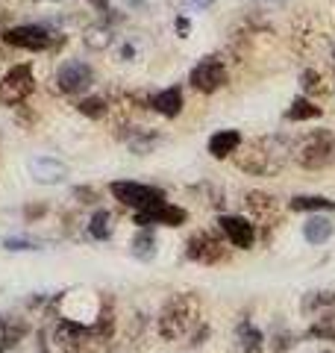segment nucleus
Masks as SVG:
<instances>
[{
  "label": "nucleus",
  "mask_w": 335,
  "mask_h": 353,
  "mask_svg": "<svg viewBox=\"0 0 335 353\" xmlns=\"http://www.w3.org/2000/svg\"><path fill=\"white\" fill-rule=\"evenodd\" d=\"M200 315H203V306L197 294H171L159 312V336L165 341L192 339L200 330Z\"/></svg>",
  "instance_id": "nucleus-1"
},
{
  "label": "nucleus",
  "mask_w": 335,
  "mask_h": 353,
  "mask_svg": "<svg viewBox=\"0 0 335 353\" xmlns=\"http://www.w3.org/2000/svg\"><path fill=\"white\" fill-rule=\"evenodd\" d=\"M285 153H288L285 139L265 136V139L247 141V145L238 148L236 153H232V157H236L238 168L247 171V174H274V171L283 168Z\"/></svg>",
  "instance_id": "nucleus-2"
},
{
  "label": "nucleus",
  "mask_w": 335,
  "mask_h": 353,
  "mask_svg": "<svg viewBox=\"0 0 335 353\" xmlns=\"http://www.w3.org/2000/svg\"><path fill=\"white\" fill-rule=\"evenodd\" d=\"M335 162V136L329 130H318L306 136L297 148V165L306 171H321Z\"/></svg>",
  "instance_id": "nucleus-3"
},
{
  "label": "nucleus",
  "mask_w": 335,
  "mask_h": 353,
  "mask_svg": "<svg viewBox=\"0 0 335 353\" xmlns=\"http://www.w3.org/2000/svg\"><path fill=\"white\" fill-rule=\"evenodd\" d=\"M36 80H32V68L30 65H15L9 68L6 77L0 80V103L3 106H21L32 94Z\"/></svg>",
  "instance_id": "nucleus-4"
},
{
  "label": "nucleus",
  "mask_w": 335,
  "mask_h": 353,
  "mask_svg": "<svg viewBox=\"0 0 335 353\" xmlns=\"http://www.w3.org/2000/svg\"><path fill=\"white\" fill-rule=\"evenodd\" d=\"M112 194H115V201H121L124 206H132L136 212L165 203V192H162V189H153V185H141V183H130V180L112 183Z\"/></svg>",
  "instance_id": "nucleus-5"
},
{
  "label": "nucleus",
  "mask_w": 335,
  "mask_h": 353,
  "mask_svg": "<svg viewBox=\"0 0 335 353\" xmlns=\"http://www.w3.org/2000/svg\"><path fill=\"white\" fill-rule=\"evenodd\" d=\"M92 83H94V71H92V65H85L83 59H68L56 71V88H59L62 94H80Z\"/></svg>",
  "instance_id": "nucleus-6"
},
{
  "label": "nucleus",
  "mask_w": 335,
  "mask_h": 353,
  "mask_svg": "<svg viewBox=\"0 0 335 353\" xmlns=\"http://www.w3.org/2000/svg\"><path fill=\"white\" fill-rule=\"evenodd\" d=\"M188 83H192L194 92H203V94L218 92V88L227 83V65H223L221 59H215V57L200 59L192 68V74H188Z\"/></svg>",
  "instance_id": "nucleus-7"
},
{
  "label": "nucleus",
  "mask_w": 335,
  "mask_h": 353,
  "mask_svg": "<svg viewBox=\"0 0 335 353\" xmlns=\"http://www.w3.org/2000/svg\"><path fill=\"white\" fill-rule=\"evenodd\" d=\"M185 253H188V259H194L200 265H218L227 259V245L215 236V233H194L192 239H188V245H185Z\"/></svg>",
  "instance_id": "nucleus-8"
},
{
  "label": "nucleus",
  "mask_w": 335,
  "mask_h": 353,
  "mask_svg": "<svg viewBox=\"0 0 335 353\" xmlns=\"http://www.w3.org/2000/svg\"><path fill=\"white\" fill-rule=\"evenodd\" d=\"M112 333H115V315H112V306L103 303V309H100V315H97V321L88 327V333H85L83 353H109Z\"/></svg>",
  "instance_id": "nucleus-9"
},
{
  "label": "nucleus",
  "mask_w": 335,
  "mask_h": 353,
  "mask_svg": "<svg viewBox=\"0 0 335 353\" xmlns=\"http://www.w3.org/2000/svg\"><path fill=\"white\" fill-rule=\"evenodd\" d=\"M188 221V212L183 206H174V203H159L153 209H141V212H136V224L150 230L153 224H165V227H180Z\"/></svg>",
  "instance_id": "nucleus-10"
},
{
  "label": "nucleus",
  "mask_w": 335,
  "mask_h": 353,
  "mask_svg": "<svg viewBox=\"0 0 335 353\" xmlns=\"http://www.w3.org/2000/svg\"><path fill=\"white\" fill-rule=\"evenodd\" d=\"M3 41L12 44V48H21V50H44V48H50V32L36 24L12 27L3 32Z\"/></svg>",
  "instance_id": "nucleus-11"
},
{
  "label": "nucleus",
  "mask_w": 335,
  "mask_h": 353,
  "mask_svg": "<svg viewBox=\"0 0 335 353\" xmlns=\"http://www.w3.org/2000/svg\"><path fill=\"white\" fill-rule=\"evenodd\" d=\"M218 224H221V233L230 239L232 248H241V250H250L253 248L256 230H253V224H250L247 218H241V215H221Z\"/></svg>",
  "instance_id": "nucleus-12"
},
{
  "label": "nucleus",
  "mask_w": 335,
  "mask_h": 353,
  "mask_svg": "<svg viewBox=\"0 0 335 353\" xmlns=\"http://www.w3.org/2000/svg\"><path fill=\"white\" fill-rule=\"evenodd\" d=\"M85 333H88V327H83L80 321H68V318H62V321L53 327V345L59 347L62 353H83Z\"/></svg>",
  "instance_id": "nucleus-13"
},
{
  "label": "nucleus",
  "mask_w": 335,
  "mask_h": 353,
  "mask_svg": "<svg viewBox=\"0 0 335 353\" xmlns=\"http://www.w3.org/2000/svg\"><path fill=\"white\" fill-rule=\"evenodd\" d=\"M303 315L312 318L315 324L335 321V294L332 292H312L303 301Z\"/></svg>",
  "instance_id": "nucleus-14"
},
{
  "label": "nucleus",
  "mask_w": 335,
  "mask_h": 353,
  "mask_svg": "<svg viewBox=\"0 0 335 353\" xmlns=\"http://www.w3.org/2000/svg\"><path fill=\"white\" fill-rule=\"evenodd\" d=\"M27 321L24 318H18V315H0V353L9 350V347H15L21 339L27 336Z\"/></svg>",
  "instance_id": "nucleus-15"
},
{
  "label": "nucleus",
  "mask_w": 335,
  "mask_h": 353,
  "mask_svg": "<svg viewBox=\"0 0 335 353\" xmlns=\"http://www.w3.org/2000/svg\"><path fill=\"white\" fill-rule=\"evenodd\" d=\"M241 148V136H238V130H221L215 132V136L209 139V153L215 159H227L232 157Z\"/></svg>",
  "instance_id": "nucleus-16"
},
{
  "label": "nucleus",
  "mask_w": 335,
  "mask_h": 353,
  "mask_svg": "<svg viewBox=\"0 0 335 353\" xmlns=\"http://www.w3.org/2000/svg\"><path fill=\"white\" fill-rule=\"evenodd\" d=\"M150 106H153L159 115H165V118H176V115L183 112V92H180L176 85H174V88H165V92H159V94L153 97Z\"/></svg>",
  "instance_id": "nucleus-17"
},
{
  "label": "nucleus",
  "mask_w": 335,
  "mask_h": 353,
  "mask_svg": "<svg viewBox=\"0 0 335 353\" xmlns=\"http://www.w3.org/2000/svg\"><path fill=\"white\" fill-rule=\"evenodd\" d=\"M30 168H32V174H36L39 183H59L62 176L68 174V168L56 159H32Z\"/></svg>",
  "instance_id": "nucleus-18"
},
{
  "label": "nucleus",
  "mask_w": 335,
  "mask_h": 353,
  "mask_svg": "<svg viewBox=\"0 0 335 353\" xmlns=\"http://www.w3.org/2000/svg\"><path fill=\"white\" fill-rule=\"evenodd\" d=\"M303 236H306L309 245H323V241L332 236V221L323 218V215L309 218L306 224H303Z\"/></svg>",
  "instance_id": "nucleus-19"
},
{
  "label": "nucleus",
  "mask_w": 335,
  "mask_h": 353,
  "mask_svg": "<svg viewBox=\"0 0 335 353\" xmlns=\"http://www.w3.org/2000/svg\"><path fill=\"white\" fill-rule=\"evenodd\" d=\"M288 206H292L294 212H335V201H329V197H318V194L294 197Z\"/></svg>",
  "instance_id": "nucleus-20"
},
{
  "label": "nucleus",
  "mask_w": 335,
  "mask_h": 353,
  "mask_svg": "<svg viewBox=\"0 0 335 353\" xmlns=\"http://www.w3.org/2000/svg\"><path fill=\"white\" fill-rule=\"evenodd\" d=\"M244 203H247V209L256 215V218H271V215H276V201L271 194H265V192H250L247 197H244Z\"/></svg>",
  "instance_id": "nucleus-21"
},
{
  "label": "nucleus",
  "mask_w": 335,
  "mask_h": 353,
  "mask_svg": "<svg viewBox=\"0 0 335 353\" xmlns=\"http://www.w3.org/2000/svg\"><path fill=\"white\" fill-rule=\"evenodd\" d=\"M88 233H92V239H97V241H106L112 236V215L106 209H97L92 215V221H88Z\"/></svg>",
  "instance_id": "nucleus-22"
},
{
  "label": "nucleus",
  "mask_w": 335,
  "mask_h": 353,
  "mask_svg": "<svg viewBox=\"0 0 335 353\" xmlns=\"http://www.w3.org/2000/svg\"><path fill=\"white\" fill-rule=\"evenodd\" d=\"M285 118L288 121H312V118H321V106L306 101V97H297V101L292 103V109L285 112Z\"/></svg>",
  "instance_id": "nucleus-23"
},
{
  "label": "nucleus",
  "mask_w": 335,
  "mask_h": 353,
  "mask_svg": "<svg viewBox=\"0 0 335 353\" xmlns=\"http://www.w3.org/2000/svg\"><path fill=\"white\" fill-rule=\"evenodd\" d=\"M153 253H156V239L150 230H141V233L132 239V256H139V259H153Z\"/></svg>",
  "instance_id": "nucleus-24"
},
{
  "label": "nucleus",
  "mask_w": 335,
  "mask_h": 353,
  "mask_svg": "<svg viewBox=\"0 0 335 353\" xmlns=\"http://www.w3.org/2000/svg\"><path fill=\"white\" fill-rule=\"evenodd\" d=\"M238 339H241V350L244 353H262V333L253 324H241L238 327Z\"/></svg>",
  "instance_id": "nucleus-25"
},
{
  "label": "nucleus",
  "mask_w": 335,
  "mask_h": 353,
  "mask_svg": "<svg viewBox=\"0 0 335 353\" xmlns=\"http://www.w3.org/2000/svg\"><path fill=\"white\" fill-rule=\"evenodd\" d=\"M303 88L309 94H327L329 92V85H327V80H323V77L318 74V71H303Z\"/></svg>",
  "instance_id": "nucleus-26"
},
{
  "label": "nucleus",
  "mask_w": 335,
  "mask_h": 353,
  "mask_svg": "<svg viewBox=\"0 0 335 353\" xmlns=\"http://www.w3.org/2000/svg\"><path fill=\"white\" fill-rule=\"evenodd\" d=\"M77 109L85 115V118H103L106 115V103L103 97H85V101L77 103Z\"/></svg>",
  "instance_id": "nucleus-27"
},
{
  "label": "nucleus",
  "mask_w": 335,
  "mask_h": 353,
  "mask_svg": "<svg viewBox=\"0 0 335 353\" xmlns=\"http://www.w3.org/2000/svg\"><path fill=\"white\" fill-rule=\"evenodd\" d=\"M309 336H315V339H335V321H321V324H312Z\"/></svg>",
  "instance_id": "nucleus-28"
},
{
  "label": "nucleus",
  "mask_w": 335,
  "mask_h": 353,
  "mask_svg": "<svg viewBox=\"0 0 335 353\" xmlns=\"http://www.w3.org/2000/svg\"><path fill=\"white\" fill-rule=\"evenodd\" d=\"M3 245H6V250H36V245L27 239H6Z\"/></svg>",
  "instance_id": "nucleus-29"
},
{
  "label": "nucleus",
  "mask_w": 335,
  "mask_h": 353,
  "mask_svg": "<svg viewBox=\"0 0 335 353\" xmlns=\"http://www.w3.org/2000/svg\"><path fill=\"white\" fill-rule=\"evenodd\" d=\"M24 215H27L30 221H32V218H41V215H44V206H27Z\"/></svg>",
  "instance_id": "nucleus-30"
},
{
  "label": "nucleus",
  "mask_w": 335,
  "mask_h": 353,
  "mask_svg": "<svg viewBox=\"0 0 335 353\" xmlns=\"http://www.w3.org/2000/svg\"><path fill=\"white\" fill-rule=\"evenodd\" d=\"M88 3H92L97 12H109V0H88Z\"/></svg>",
  "instance_id": "nucleus-31"
},
{
  "label": "nucleus",
  "mask_w": 335,
  "mask_h": 353,
  "mask_svg": "<svg viewBox=\"0 0 335 353\" xmlns=\"http://www.w3.org/2000/svg\"><path fill=\"white\" fill-rule=\"evenodd\" d=\"M176 32H183V36H185V32H188V18H176Z\"/></svg>",
  "instance_id": "nucleus-32"
},
{
  "label": "nucleus",
  "mask_w": 335,
  "mask_h": 353,
  "mask_svg": "<svg viewBox=\"0 0 335 353\" xmlns=\"http://www.w3.org/2000/svg\"><path fill=\"white\" fill-rule=\"evenodd\" d=\"M194 3H197V6H212L215 0H194Z\"/></svg>",
  "instance_id": "nucleus-33"
}]
</instances>
